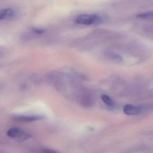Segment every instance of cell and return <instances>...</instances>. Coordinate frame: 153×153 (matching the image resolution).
Returning a JSON list of instances; mask_svg holds the SVG:
<instances>
[{
  "label": "cell",
  "mask_w": 153,
  "mask_h": 153,
  "mask_svg": "<svg viewBox=\"0 0 153 153\" xmlns=\"http://www.w3.org/2000/svg\"><path fill=\"white\" fill-rule=\"evenodd\" d=\"M75 22L80 25H89L101 23V18L95 14H84L76 17Z\"/></svg>",
  "instance_id": "6da1fadb"
},
{
  "label": "cell",
  "mask_w": 153,
  "mask_h": 153,
  "mask_svg": "<svg viewBox=\"0 0 153 153\" xmlns=\"http://www.w3.org/2000/svg\"><path fill=\"white\" fill-rule=\"evenodd\" d=\"M7 135L9 137L15 139L19 142H23L27 140L32 136L29 133H27L18 127L10 128L7 131Z\"/></svg>",
  "instance_id": "7a4b0ae2"
},
{
  "label": "cell",
  "mask_w": 153,
  "mask_h": 153,
  "mask_svg": "<svg viewBox=\"0 0 153 153\" xmlns=\"http://www.w3.org/2000/svg\"><path fill=\"white\" fill-rule=\"evenodd\" d=\"M142 110V109L141 107L130 104L126 105L123 108L124 113L128 116L138 115L141 113Z\"/></svg>",
  "instance_id": "3957f363"
},
{
  "label": "cell",
  "mask_w": 153,
  "mask_h": 153,
  "mask_svg": "<svg viewBox=\"0 0 153 153\" xmlns=\"http://www.w3.org/2000/svg\"><path fill=\"white\" fill-rule=\"evenodd\" d=\"M44 116H19L15 117L14 119L16 121L21 122H33L36 120H40L44 118Z\"/></svg>",
  "instance_id": "277c9868"
},
{
  "label": "cell",
  "mask_w": 153,
  "mask_h": 153,
  "mask_svg": "<svg viewBox=\"0 0 153 153\" xmlns=\"http://www.w3.org/2000/svg\"><path fill=\"white\" fill-rule=\"evenodd\" d=\"M14 11L12 9H6L0 10V20L10 19L14 16Z\"/></svg>",
  "instance_id": "5b68a950"
},
{
  "label": "cell",
  "mask_w": 153,
  "mask_h": 153,
  "mask_svg": "<svg viewBox=\"0 0 153 153\" xmlns=\"http://www.w3.org/2000/svg\"><path fill=\"white\" fill-rule=\"evenodd\" d=\"M101 99L103 102L108 107H112L115 105L113 100L108 95L102 94L101 95Z\"/></svg>",
  "instance_id": "8992f818"
},
{
  "label": "cell",
  "mask_w": 153,
  "mask_h": 153,
  "mask_svg": "<svg viewBox=\"0 0 153 153\" xmlns=\"http://www.w3.org/2000/svg\"><path fill=\"white\" fill-rule=\"evenodd\" d=\"M137 17L143 19L153 20V11L140 13L137 15Z\"/></svg>",
  "instance_id": "52a82bcc"
},
{
  "label": "cell",
  "mask_w": 153,
  "mask_h": 153,
  "mask_svg": "<svg viewBox=\"0 0 153 153\" xmlns=\"http://www.w3.org/2000/svg\"><path fill=\"white\" fill-rule=\"evenodd\" d=\"M32 32L37 34H43L45 32V30L43 29L39 28H32L31 29Z\"/></svg>",
  "instance_id": "ba28073f"
},
{
  "label": "cell",
  "mask_w": 153,
  "mask_h": 153,
  "mask_svg": "<svg viewBox=\"0 0 153 153\" xmlns=\"http://www.w3.org/2000/svg\"><path fill=\"white\" fill-rule=\"evenodd\" d=\"M43 152L47 153H54L56 152V151H53V150H51V149H43Z\"/></svg>",
  "instance_id": "9c48e42d"
},
{
  "label": "cell",
  "mask_w": 153,
  "mask_h": 153,
  "mask_svg": "<svg viewBox=\"0 0 153 153\" xmlns=\"http://www.w3.org/2000/svg\"><path fill=\"white\" fill-rule=\"evenodd\" d=\"M3 49H1L0 48V57H1V56L3 55Z\"/></svg>",
  "instance_id": "30bf717a"
}]
</instances>
